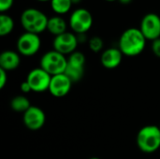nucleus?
Here are the masks:
<instances>
[{
	"mask_svg": "<svg viewBox=\"0 0 160 159\" xmlns=\"http://www.w3.org/2000/svg\"><path fill=\"white\" fill-rule=\"evenodd\" d=\"M146 40L147 39L140 28L130 27L121 34L118 41V48L124 55L134 57L144 51Z\"/></svg>",
	"mask_w": 160,
	"mask_h": 159,
	"instance_id": "1",
	"label": "nucleus"
},
{
	"mask_svg": "<svg viewBox=\"0 0 160 159\" xmlns=\"http://www.w3.org/2000/svg\"><path fill=\"white\" fill-rule=\"evenodd\" d=\"M48 20L47 15L36 7L25 8L20 17L21 25L24 31L38 35L47 30Z\"/></svg>",
	"mask_w": 160,
	"mask_h": 159,
	"instance_id": "2",
	"label": "nucleus"
},
{
	"mask_svg": "<svg viewBox=\"0 0 160 159\" xmlns=\"http://www.w3.org/2000/svg\"><path fill=\"white\" fill-rule=\"evenodd\" d=\"M139 149L146 154L157 152L160 148V127L149 125L142 127L136 138Z\"/></svg>",
	"mask_w": 160,
	"mask_h": 159,
	"instance_id": "3",
	"label": "nucleus"
},
{
	"mask_svg": "<svg viewBox=\"0 0 160 159\" xmlns=\"http://www.w3.org/2000/svg\"><path fill=\"white\" fill-rule=\"evenodd\" d=\"M39 67L52 77L65 73L68 66V57L54 50L45 52L41 58Z\"/></svg>",
	"mask_w": 160,
	"mask_h": 159,
	"instance_id": "4",
	"label": "nucleus"
},
{
	"mask_svg": "<svg viewBox=\"0 0 160 159\" xmlns=\"http://www.w3.org/2000/svg\"><path fill=\"white\" fill-rule=\"evenodd\" d=\"M93 22V15L88 9L78 7L71 12L68 19V25L76 35L86 34L91 29Z\"/></svg>",
	"mask_w": 160,
	"mask_h": 159,
	"instance_id": "5",
	"label": "nucleus"
},
{
	"mask_svg": "<svg viewBox=\"0 0 160 159\" xmlns=\"http://www.w3.org/2000/svg\"><path fill=\"white\" fill-rule=\"evenodd\" d=\"M85 55L79 51L74 52L68 57V66L65 74L74 82H80L84 75L85 70Z\"/></svg>",
	"mask_w": 160,
	"mask_h": 159,
	"instance_id": "6",
	"label": "nucleus"
},
{
	"mask_svg": "<svg viewBox=\"0 0 160 159\" xmlns=\"http://www.w3.org/2000/svg\"><path fill=\"white\" fill-rule=\"evenodd\" d=\"M17 52L22 56H33L38 52L41 47L39 35L24 32L17 39Z\"/></svg>",
	"mask_w": 160,
	"mask_h": 159,
	"instance_id": "7",
	"label": "nucleus"
},
{
	"mask_svg": "<svg viewBox=\"0 0 160 159\" xmlns=\"http://www.w3.org/2000/svg\"><path fill=\"white\" fill-rule=\"evenodd\" d=\"M51 80L52 76L39 67L30 70L25 81L30 85L32 92L43 93L49 90Z\"/></svg>",
	"mask_w": 160,
	"mask_h": 159,
	"instance_id": "8",
	"label": "nucleus"
},
{
	"mask_svg": "<svg viewBox=\"0 0 160 159\" xmlns=\"http://www.w3.org/2000/svg\"><path fill=\"white\" fill-rule=\"evenodd\" d=\"M79 45V41L77 38V35L73 32H65L59 36L54 37L52 41L53 50L64 54L70 55L74 52Z\"/></svg>",
	"mask_w": 160,
	"mask_h": 159,
	"instance_id": "9",
	"label": "nucleus"
},
{
	"mask_svg": "<svg viewBox=\"0 0 160 159\" xmlns=\"http://www.w3.org/2000/svg\"><path fill=\"white\" fill-rule=\"evenodd\" d=\"M140 30L147 40L154 41L160 37V16L157 13L145 14L140 23Z\"/></svg>",
	"mask_w": 160,
	"mask_h": 159,
	"instance_id": "10",
	"label": "nucleus"
},
{
	"mask_svg": "<svg viewBox=\"0 0 160 159\" xmlns=\"http://www.w3.org/2000/svg\"><path fill=\"white\" fill-rule=\"evenodd\" d=\"M22 122L29 130H39L46 122L45 112L38 106H31L24 113H22Z\"/></svg>",
	"mask_w": 160,
	"mask_h": 159,
	"instance_id": "11",
	"label": "nucleus"
},
{
	"mask_svg": "<svg viewBox=\"0 0 160 159\" xmlns=\"http://www.w3.org/2000/svg\"><path fill=\"white\" fill-rule=\"evenodd\" d=\"M72 83L73 82L65 73L58 74L52 77L48 91L55 97H63L69 93Z\"/></svg>",
	"mask_w": 160,
	"mask_h": 159,
	"instance_id": "12",
	"label": "nucleus"
},
{
	"mask_svg": "<svg viewBox=\"0 0 160 159\" xmlns=\"http://www.w3.org/2000/svg\"><path fill=\"white\" fill-rule=\"evenodd\" d=\"M124 54L119 48H108L104 50L100 55V63L107 69L116 68L122 63Z\"/></svg>",
	"mask_w": 160,
	"mask_h": 159,
	"instance_id": "13",
	"label": "nucleus"
},
{
	"mask_svg": "<svg viewBox=\"0 0 160 159\" xmlns=\"http://www.w3.org/2000/svg\"><path fill=\"white\" fill-rule=\"evenodd\" d=\"M18 52L12 50H7L0 54V68L7 72L17 69L21 64V57Z\"/></svg>",
	"mask_w": 160,
	"mask_h": 159,
	"instance_id": "14",
	"label": "nucleus"
},
{
	"mask_svg": "<svg viewBox=\"0 0 160 159\" xmlns=\"http://www.w3.org/2000/svg\"><path fill=\"white\" fill-rule=\"evenodd\" d=\"M68 23L66 20L60 15H54L49 18L47 24V31L53 35L54 37L59 36L65 32H67Z\"/></svg>",
	"mask_w": 160,
	"mask_h": 159,
	"instance_id": "15",
	"label": "nucleus"
},
{
	"mask_svg": "<svg viewBox=\"0 0 160 159\" xmlns=\"http://www.w3.org/2000/svg\"><path fill=\"white\" fill-rule=\"evenodd\" d=\"M32 105H31L29 99L23 95H18V96L12 97V99L10 101L11 109L17 112L24 113Z\"/></svg>",
	"mask_w": 160,
	"mask_h": 159,
	"instance_id": "16",
	"label": "nucleus"
},
{
	"mask_svg": "<svg viewBox=\"0 0 160 159\" xmlns=\"http://www.w3.org/2000/svg\"><path fill=\"white\" fill-rule=\"evenodd\" d=\"M50 5L56 15L62 16L70 11L73 4L71 0H51Z\"/></svg>",
	"mask_w": 160,
	"mask_h": 159,
	"instance_id": "17",
	"label": "nucleus"
},
{
	"mask_svg": "<svg viewBox=\"0 0 160 159\" xmlns=\"http://www.w3.org/2000/svg\"><path fill=\"white\" fill-rule=\"evenodd\" d=\"M14 20L7 13H1L0 15V36H8L14 29Z\"/></svg>",
	"mask_w": 160,
	"mask_h": 159,
	"instance_id": "18",
	"label": "nucleus"
},
{
	"mask_svg": "<svg viewBox=\"0 0 160 159\" xmlns=\"http://www.w3.org/2000/svg\"><path fill=\"white\" fill-rule=\"evenodd\" d=\"M88 46H89V49L93 52L98 53V52H101L103 50L104 41L100 37L95 36V37H92L91 38L88 39Z\"/></svg>",
	"mask_w": 160,
	"mask_h": 159,
	"instance_id": "19",
	"label": "nucleus"
},
{
	"mask_svg": "<svg viewBox=\"0 0 160 159\" xmlns=\"http://www.w3.org/2000/svg\"><path fill=\"white\" fill-rule=\"evenodd\" d=\"M14 0H0V11L1 13H5L9 10L13 6Z\"/></svg>",
	"mask_w": 160,
	"mask_h": 159,
	"instance_id": "20",
	"label": "nucleus"
},
{
	"mask_svg": "<svg viewBox=\"0 0 160 159\" xmlns=\"http://www.w3.org/2000/svg\"><path fill=\"white\" fill-rule=\"evenodd\" d=\"M152 52L157 57L160 58V37L152 41Z\"/></svg>",
	"mask_w": 160,
	"mask_h": 159,
	"instance_id": "21",
	"label": "nucleus"
},
{
	"mask_svg": "<svg viewBox=\"0 0 160 159\" xmlns=\"http://www.w3.org/2000/svg\"><path fill=\"white\" fill-rule=\"evenodd\" d=\"M8 82V72L0 68V89H3Z\"/></svg>",
	"mask_w": 160,
	"mask_h": 159,
	"instance_id": "22",
	"label": "nucleus"
},
{
	"mask_svg": "<svg viewBox=\"0 0 160 159\" xmlns=\"http://www.w3.org/2000/svg\"><path fill=\"white\" fill-rule=\"evenodd\" d=\"M20 89H21V91H22L23 94H27V93H29V92H32L31 87H30V85L28 84V82H27L26 81H24V82H22L21 83Z\"/></svg>",
	"mask_w": 160,
	"mask_h": 159,
	"instance_id": "23",
	"label": "nucleus"
},
{
	"mask_svg": "<svg viewBox=\"0 0 160 159\" xmlns=\"http://www.w3.org/2000/svg\"><path fill=\"white\" fill-rule=\"evenodd\" d=\"M77 38H78L79 43H82V42H85V41H87L86 34H78V35H77Z\"/></svg>",
	"mask_w": 160,
	"mask_h": 159,
	"instance_id": "24",
	"label": "nucleus"
},
{
	"mask_svg": "<svg viewBox=\"0 0 160 159\" xmlns=\"http://www.w3.org/2000/svg\"><path fill=\"white\" fill-rule=\"evenodd\" d=\"M119 3H121L122 5H129L133 0H117Z\"/></svg>",
	"mask_w": 160,
	"mask_h": 159,
	"instance_id": "25",
	"label": "nucleus"
},
{
	"mask_svg": "<svg viewBox=\"0 0 160 159\" xmlns=\"http://www.w3.org/2000/svg\"><path fill=\"white\" fill-rule=\"evenodd\" d=\"M82 1V0H71V2H72L73 5H78V4H80Z\"/></svg>",
	"mask_w": 160,
	"mask_h": 159,
	"instance_id": "26",
	"label": "nucleus"
},
{
	"mask_svg": "<svg viewBox=\"0 0 160 159\" xmlns=\"http://www.w3.org/2000/svg\"><path fill=\"white\" fill-rule=\"evenodd\" d=\"M38 2H51V0H37Z\"/></svg>",
	"mask_w": 160,
	"mask_h": 159,
	"instance_id": "27",
	"label": "nucleus"
},
{
	"mask_svg": "<svg viewBox=\"0 0 160 159\" xmlns=\"http://www.w3.org/2000/svg\"><path fill=\"white\" fill-rule=\"evenodd\" d=\"M105 1H108V2H113V1H117V0H105Z\"/></svg>",
	"mask_w": 160,
	"mask_h": 159,
	"instance_id": "28",
	"label": "nucleus"
},
{
	"mask_svg": "<svg viewBox=\"0 0 160 159\" xmlns=\"http://www.w3.org/2000/svg\"><path fill=\"white\" fill-rule=\"evenodd\" d=\"M89 159H100V158H98V157H91V158H89Z\"/></svg>",
	"mask_w": 160,
	"mask_h": 159,
	"instance_id": "29",
	"label": "nucleus"
},
{
	"mask_svg": "<svg viewBox=\"0 0 160 159\" xmlns=\"http://www.w3.org/2000/svg\"></svg>",
	"mask_w": 160,
	"mask_h": 159,
	"instance_id": "30",
	"label": "nucleus"
}]
</instances>
